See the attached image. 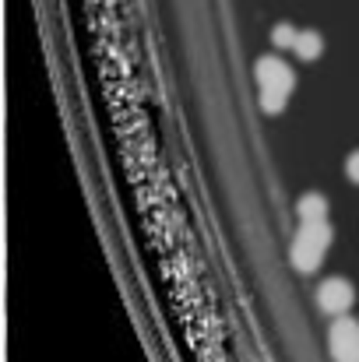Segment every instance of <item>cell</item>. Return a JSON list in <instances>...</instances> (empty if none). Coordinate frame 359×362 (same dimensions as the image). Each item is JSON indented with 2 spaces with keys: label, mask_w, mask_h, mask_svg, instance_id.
<instances>
[{
  "label": "cell",
  "mask_w": 359,
  "mask_h": 362,
  "mask_svg": "<svg viewBox=\"0 0 359 362\" xmlns=\"http://www.w3.org/2000/svg\"><path fill=\"white\" fill-rule=\"evenodd\" d=\"M253 78L261 85V106L264 113H282L292 88H296V71L282 57H261L253 64Z\"/></svg>",
  "instance_id": "obj_1"
},
{
  "label": "cell",
  "mask_w": 359,
  "mask_h": 362,
  "mask_svg": "<svg viewBox=\"0 0 359 362\" xmlns=\"http://www.w3.org/2000/svg\"><path fill=\"white\" fill-rule=\"evenodd\" d=\"M328 246H331V226H328V218L303 222V226H300V233H296V240H292L289 257H292L296 271L310 274V271H317V267L324 264Z\"/></svg>",
  "instance_id": "obj_2"
},
{
  "label": "cell",
  "mask_w": 359,
  "mask_h": 362,
  "mask_svg": "<svg viewBox=\"0 0 359 362\" xmlns=\"http://www.w3.org/2000/svg\"><path fill=\"white\" fill-rule=\"evenodd\" d=\"M353 303H356V288H353L349 278H328V281H321V288H317V306H321L328 317H346V313L353 310Z\"/></svg>",
  "instance_id": "obj_3"
},
{
  "label": "cell",
  "mask_w": 359,
  "mask_h": 362,
  "mask_svg": "<svg viewBox=\"0 0 359 362\" xmlns=\"http://www.w3.org/2000/svg\"><path fill=\"white\" fill-rule=\"evenodd\" d=\"M328 349H331L335 362H359V320L335 317L331 334H328Z\"/></svg>",
  "instance_id": "obj_4"
},
{
  "label": "cell",
  "mask_w": 359,
  "mask_h": 362,
  "mask_svg": "<svg viewBox=\"0 0 359 362\" xmlns=\"http://www.w3.org/2000/svg\"><path fill=\"white\" fill-rule=\"evenodd\" d=\"M296 215H300V222H317V218H328V197H324V194H317V190L303 194V197L296 201Z\"/></svg>",
  "instance_id": "obj_5"
},
{
  "label": "cell",
  "mask_w": 359,
  "mask_h": 362,
  "mask_svg": "<svg viewBox=\"0 0 359 362\" xmlns=\"http://www.w3.org/2000/svg\"><path fill=\"white\" fill-rule=\"evenodd\" d=\"M292 53H296L300 60H317V57L324 53V39H321V32H300Z\"/></svg>",
  "instance_id": "obj_6"
},
{
  "label": "cell",
  "mask_w": 359,
  "mask_h": 362,
  "mask_svg": "<svg viewBox=\"0 0 359 362\" xmlns=\"http://www.w3.org/2000/svg\"><path fill=\"white\" fill-rule=\"evenodd\" d=\"M296 39H300V32H296L289 21H282V25L271 28V42H275V49H296Z\"/></svg>",
  "instance_id": "obj_7"
},
{
  "label": "cell",
  "mask_w": 359,
  "mask_h": 362,
  "mask_svg": "<svg viewBox=\"0 0 359 362\" xmlns=\"http://www.w3.org/2000/svg\"><path fill=\"white\" fill-rule=\"evenodd\" d=\"M346 173H349L353 183H359V151H353V155L346 158Z\"/></svg>",
  "instance_id": "obj_8"
}]
</instances>
